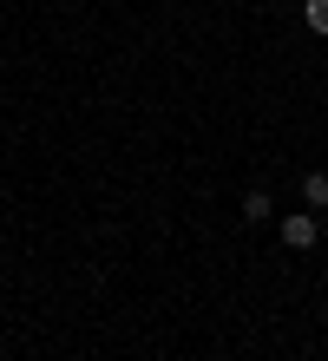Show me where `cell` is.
<instances>
[{
  "instance_id": "cell-1",
  "label": "cell",
  "mask_w": 328,
  "mask_h": 361,
  "mask_svg": "<svg viewBox=\"0 0 328 361\" xmlns=\"http://www.w3.org/2000/svg\"><path fill=\"white\" fill-rule=\"evenodd\" d=\"M315 237H322V224L309 217V210H296V217H282V243H289V250H315Z\"/></svg>"
},
{
  "instance_id": "cell-3",
  "label": "cell",
  "mask_w": 328,
  "mask_h": 361,
  "mask_svg": "<svg viewBox=\"0 0 328 361\" xmlns=\"http://www.w3.org/2000/svg\"><path fill=\"white\" fill-rule=\"evenodd\" d=\"M302 27L328 39V0H302Z\"/></svg>"
},
{
  "instance_id": "cell-2",
  "label": "cell",
  "mask_w": 328,
  "mask_h": 361,
  "mask_svg": "<svg viewBox=\"0 0 328 361\" xmlns=\"http://www.w3.org/2000/svg\"><path fill=\"white\" fill-rule=\"evenodd\" d=\"M243 217H250V224H269V217H276V204H269V190H262V184L243 190Z\"/></svg>"
},
{
  "instance_id": "cell-4",
  "label": "cell",
  "mask_w": 328,
  "mask_h": 361,
  "mask_svg": "<svg viewBox=\"0 0 328 361\" xmlns=\"http://www.w3.org/2000/svg\"><path fill=\"white\" fill-rule=\"evenodd\" d=\"M302 197H309L315 210H328V171H309V178H302Z\"/></svg>"
}]
</instances>
